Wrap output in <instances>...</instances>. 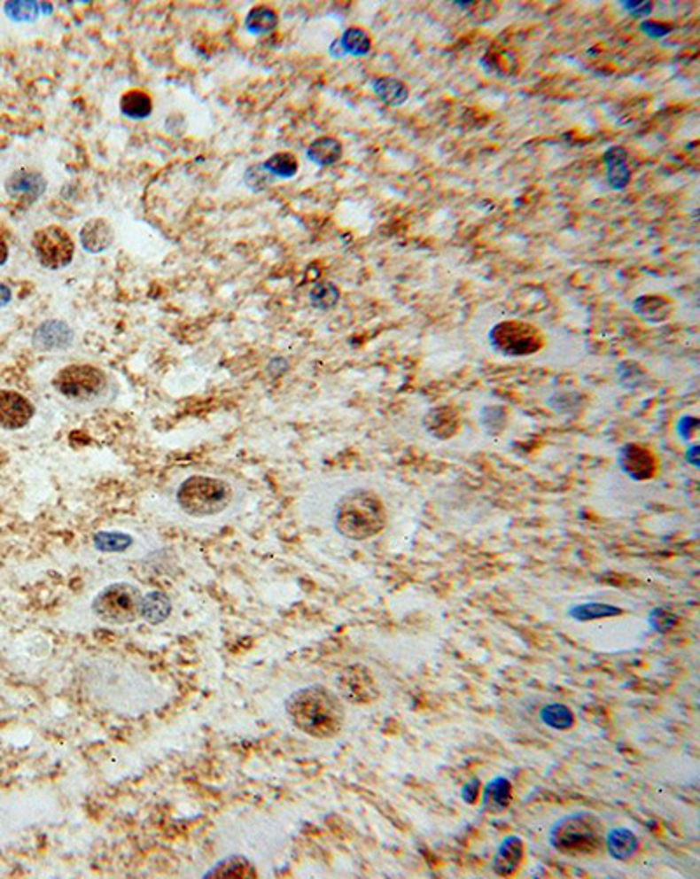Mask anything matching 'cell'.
Masks as SVG:
<instances>
[{"label": "cell", "mask_w": 700, "mask_h": 879, "mask_svg": "<svg viewBox=\"0 0 700 879\" xmlns=\"http://www.w3.org/2000/svg\"><path fill=\"white\" fill-rule=\"evenodd\" d=\"M291 724L310 737L331 739L342 733L346 706L342 697L324 685H308L292 692L285 701Z\"/></svg>", "instance_id": "obj_1"}, {"label": "cell", "mask_w": 700, "mask_h": 879, "mask_svg": "<svg viewBox=\"0 0 700 879\" xmlns=\"http://www.w3.org/2000/svg\"><path fill=\"white\" fill-rule=\"evenodd\" d=\"M174 505L191 520H212L233 510L242 498L237 482L212 473H190L174 489Z\"/></svg>", "instance_id": "obj_2"}, {"label": "cell", "mask_w": 700, "mask_h": 879, "mask_svg": "<svg viewBox=\"0 0 700 879\" xmlns=\"http://www.w3.org/2000/svg\"><path fill=\"white\" fill-rule=\"evenodd\" d=\"M331 522L342 538L366 541L387 527V509L375 491L354 487L340 494L333 505Z\"/></svg>", "instance_id": "obj_3"}, {"label": "cell", "mask_w": 700, "mask_h": 879, "mask_svg": "<svg viewBox=\"0 0 700 879\" xmlns=\"http://www.w3.org/2000/svg\"><path fill=\"white\" fill-rule=\"evenodd\" d=\"M548 841L557 853L565 857H597L604 853L606 828L597 814L578 811L554 823L548 834Z\"/></svg>", "instance_id": "obj_4"}, {"label": "cell", "mask_w": 700, "mask_h": 879, "mask_svg": "<svg viewBox=\"0 0 700 879\" xmlns=\"http://www.w3.org/2000/svg\"><path fill=\"white\" fill-rule=\"evenodd\" d=\"M55 391L72 405L97 407L111 394V378L102 368L93 365H69L53 378Z\"/></svg>", "instance_id": "obj_5"}, {"label": "cell", "mask_w": 700, "mask_h": 879, "mask_svg": "<svg viewBox=\"0 0 700 879\" xmlns=\"http://www.w3.org/2000/svg\"><path fill=\"white\" fill-rule=\"evenodd\" d=\"M142 592L130 582L104 587L91 603L93 615L107 626H130L140 618Z\"/></svg>", "instance_id": "obj_6"}, {"label": "cell", "mask_w": 700, "mask_h": 879, "mask_svg": "<svg viewBox=\"0 0 700 879\" xmlns=\"http://www.w3.org/2000/svg\"><path fill=\"white\" fill-rule=\"evenodd\" d=\"M489 344L497 354L504 358H527L543 349L545 338L534 324L508 319L490 328Z\"/></svg>", "instance_id": "obj_7"}, {"label": "cell", "mask_w": 700, "mask_h": 879, "mask_svg": "<svg viewBox=\"0 0 700 879\" xmlns=\"http://www.w3.org/2000/svg\"><path fill=\"white\" fill-rule=\"evenodd\" d=\"M32 247L39 263L48 270H62L74 260L75 244L62 226L51 224L37 229L32 237Z\"/></svg>", "instance_id": "obj_8"}, {"label": "cell", "mask_w": 700, "mask_h": 879, "mask_svg": "<svg viewBox=\"0 0 700 879\" xmlns=\"http://www.w3.org/2000/svg\"><path fill=\"white\" fill-rule=\"evenodd\" d=\"M337 688L342 699L355 706H368L380 697V688L371 671L362 664H352L337 678Z\"/></svg>", "instance_id": "obj_9"}, {"label": "cell", "mask_w": 700, "mask_h": 879, "mask_svg": "<svg viewBox=\"0 0 700 879\" xmlns=\"http://www.w3.org/2000/svg\"><path fill=\"white\" fill-rule=\"evenodd\" d=\"M34 416L35 407L25 394L12 389H0V430H23L32 423Z\"/></svg>", "instance_id": "obj_10"}, {"label": "cell", "mask_w": 700, "mask_h": 879, "mask_svg": "<svg viewBox=\"0 0 700 879\" xmlns=\"http://www.w3.org/2000/svg\"><path fill=\"white\" fill-rule=\"evenodd\" d=\"M617 461L620 470L634 482L651 480L658 470V459L648 447L641 443L624 445L618 452Z\"/></svg>", "instance_id": "obj_11"}, {"label": "cell", "mask_w": 700, "mask_h": 879, "mask_svg": "<svg viewBox=\"0 0 700 879\" xmlns=\"http://www.w3.org/2000/svg\"><path fill=\"white\" fill-rule=\"evenodd\" d=\"M75 333L66 321L50 319L39 324L32 335V344L41 353L66 351L74 344Z\"/></svg>", "instance_id": "obj_12"}, {"label": "cell", "mask_w": 700, "mask_h": 879, "mask_svg": "<svg viewBox=\"0 0 700 879\" xmlns=\"http://www.w3.org/2000/svg\"><path fill=\"white\" fill-rule=\"evenodd\" d=\"M46 186H48V183L43 177V174L28 170V168L16 170L5 181L7 195L18 202H27V204H32L34 200H37L46 191Z\"/></svg>", "instance_id": "obj_13"}, {"label": "cell", "mask_w": 700, "mask_h": 879, "mask_svg": "<svg viewBox=\"0 0 700 879\" xmlns=\"http://www.w3.org/2000/svg\"><path fill=\"white\" fill-rule=\"evenodd\" d=\"M524 862V841L518 836H508L501 841L494 860H492V871L499 878H511L515 876Z\"/></svg>", "instance_id": "obj_14"}, {"label": "cell", "mask_w": 700, "mask_h": 879, "mask_svg": "<svg viewBox=\"0 0 700 879\" xmlns=\"http://www.w3.org/2000/svg\"><path fill=\"white\" fill-rule=\"evenodd\" d=\"M79 240H81V247L86 253L100 254L114 244V229L109 221L104 218H93L86 221L84 226L81 228Z\"/></svg>", "instance_id": "obj_15"}, {"label": "cell", "mask_w": 700, "mask_h": 879, "mask_svg": "<svg viewBox=\"0 0 700 879\" xmlns=\"http://www.w3.org/2000/svg\"><path fill=\"white\" fill-rule=\"evenodd\" d=\"M603 163L606 167L608 184L617 191H624L629 186L630 179H632V172L629 168V151L626 147L611 146L604 151Z\"/></svg>", "instance_id": "obj_16"}, {"label": "cell", "mask_w": 700, "mask_h": 879, "mask_svg": "<svg viewBox=\"0 0 700 879\" xmlns=\"http://www.w3.org/2000/svg\"><path fill=\"white\" fill-rule=\"evenodd\" d=\"M459 414L448 407L441 405L436 408H431L425 417H424V430L432 437V439L445 440L452 439L459 432Z\"/></svg>", "instance_id": "obj_17"}, {"label": "cell", "mask_w": 700, "mask_h": 879, "mask_svg": "<svg viewBox=\"0 0 700 879\" xmlns=\"http://www.w3.org/2000/svg\"><path fill=\"white\" fill-rule=\"evenodd\" d=\"M513 801V789L508 778L495 776L482 790V811L487 814H499L506 811Z\"/></svg>", "instance_id": "obj_18"}, {"label": "cell", "mask_w": 700, "mask_h": 879, "mask_svg": "<svg viewBox=\"0 0 700 879\" xmlns=\"http://www.w3.org/2000/svg\"><path fill=\"white\" fill-rule=\"evenodd\" d=\"M632 308L637 317L649 324L664 323L673 314V303L658 294H642L632 301Z\"/></svg>", "instance_id": "obj_19"}, {"label": "cell", "mask_w": 700, "mask_h": 879, "mask_svg": "<svg viewBox=\"0 0 700 879\" xmlns=\"http://www.w3.org/2000/svg\"><path fill=\"white\" fill-rule=\"evenodd\" d=\"M637 850H639V839L630 828L618 827L606 832L604 852H608L615 860L627 862L637 853Z\"/></svg>", "instance_id": "obj_20"}, {"label": "cell", "mask_w": 700, "mask_h": 879, "mask_svg": "<svg viewBox=\"0 0 700 879\" xmlns=\"http://www.w3.org/2000/svg\"><path fill=\"white\" fill-rule=\"evenodd\" d=\"M172 615V599L161 590H151L142 594L140 618L151 626H159Z\"/></svg>", "instance_id": "obj_21"}, {"label": "cell", "mask_w": 700, "mask_h": 879, "mask_svg": "<svg viewBox=\"0 0 700 879\" xmlns=\"http://www.w3.org/2000/svg\"><path fill=\"white\" fill-rule=\"evenodd\" d=\"M371 88L375 91V95L389 107H400L403 105L408 97H410V91H408V86L398 79V77H391V75H382V77H375L371 81Z\"/></svg>", "instance_id": "obj_22"}, {"label": "cell", "mask_w": 700, "mask_h": 879, "mask_svg": "<svg viewBox=\"0 0 700 879\" xmlns=\"http://www.w3.org/2000/svg\"><path fill=\"white\" fill-rule=\"evenodd\" d=\"M258 871L253 866V862L242 855L228 857L219 860L212 869L207 871L206 878H256Z\"/></svg>", "instance_id": "obj_23"}, {"label": "cell", "mask_w": 700, "mask_h": 879, "mask_svg": "<svg viewBox=\"0 0 700 879\" xmlns=\"http://www.w3.org/2000/svg\"><path fill=\"white\" fill-rule=\"evenodd\" d=\"M624 610L620 606L610 604V603H599V601H588V603H579L569 608L567 615L574 622H594V620H603V618H611L622 615Z\"/></svg>", "instance_id": "obj_24"}, {"label": "cell", "mask_w": 700, "mask_h": 879, "mask_svg": "<svg viewBox=\"0 0 700 879\" xmlns=\"http://www.w3.org/2000/svg\"><path fill=\"white\" fill-rule=\"evenodd\" d=\"M307 156L315 165L331 167V165H335V163H338L342 159V156H344V146L335 137H319V139H315L308 146Z\"/></svg>", "instance_id": "obj_25"}, {"label": "cell", "mask_w": 700, "mask_h": 879, "mask_svg": "<svg viewBox=\"0 0 700 879\" xmlns=\"http://www.w3.org/2000/svg\"><path fill=\"white\" fill-rule=\"evenodd\" d=\"M91 543L93 548L102 554H125L136 545V540L127 533L100 531L93 534Z\"/></svg>", "instance_id": "obj_26"}, {"label": "cell", "mask_w": 700, "mask_h": 879, "mask_svg": "<svg viewBox=\"0 0 700 879\" xmlns=\"http://www.w3.org/2000/svg\"><path fill=\"white\" fill-rule=\"evenodd\" d=\"M120 109L130 120H145L152 113V98L142 89H130L121 97Z\"/></svg>", "instance_id": "obj_27"}, {"label": "cell", "mask_w": 700, "mask_h": 879, "mask_svg": "<svg viewBox=\"0 0 700 879\" xmlns=\"http://www.w3.org/2000/svg\"><path fill=\"white\" fill-rule=\"evenodd\" d=\"M540 720L554 731H569L574 726L576 717L569 706L560 703H550L541 706Z\"/></svg>", "instance_id": "obj_28"}, {"label": "cell", "mask_w": 700, "mask_h": 879, "mask_svg": "<svg viewBox=\"0 0 700 879\" xmlns=\"http://www.w3.org/2000/svg\"><path fill=\"white\" fill-rule=\"evenodd\" d=\"M337 46L342 51L340 55L364 57L371 51V37L368 35L366 30H362L359 27H350L342 34Z\"/></svg>", "instance_id": "obj_29"}, {"label": "cell", "mask_w": 700, "mask_h": 879, "mask_svg": "<svg viewBox=\"0 0 700 879\" xmlns=\"http://www.w3.org/2000/svg\"><path fill=\"white\" fill-rule=\"evenodd\" d=\"M585 403V396L579 394L578 391L572 389H560L556 391L548 400L547 405L560 416H572L578 410H581Z\"/></svg>", "instance_id": "obj_30"}, {"label": "cell", "mask_w": 700, "mask_h": 879, "mask_svg": "<svg viewBox=\"0 0 700 879\" xmlns=\"http://www.w3.org/2000/svg\"><path fill=\"white\" fill-rule=\"evenodd\" d=\"M340 296V290L333 283H317L308 292V301L315 310L328 312L338 305Z\"/></svg>", "instance_id": "obj_31"}, {"label": "cell", "mask_w": 700, "mask_h": 879, "mask_svg": "<svg viewBox=\"0 0 700 879\" xmlns=\"http://www.w3.org/2000/svg\"><path fill=\"white\" fill-rule=\"evenodd\" d=\"M508 424V410L502 405H486L480 412V426L487 437H499Z\"/></svg>", "instance_id": "obj_32"}, {"label": "cell", "mask_w": 700, "mask_h": 879, "mask_svg": "<svg viewBox=\"0 0 700 879\" xmlns=\"http://www.w3.org/2000/svg\"><path fill=\"white\" fill-rule=\"evenodd\" d=\"M277 23H279V19H277L276 11H272L270 7H265V5L254 7L245 18V28L256 35L272 32L277 27Z\"/></svg>", "instance_id": "obj_33"}, {"label": "cell", "mask_w": 700, "mask_h": 879, "mask_svg": "<svg viewBox=\"0 0 700 879\" xmlns=\"http://www.w3.org/2000/svg\"><path fill=\"white\" fill-rule=\"evenodd\" d=\"M263 168L277 177H284V179H289V177H294L298 174V168H299V163L296 159L294 154L291 152H277L274 156H270L265 163H263Z\"/></svg>", "instance_id": "obj_34"}, {"label": "cell", "mask_w": 700, "mask_h": 879, "mask_svg": "<svg viewBox=\"0 0 700 879\" xmlns=\"http://www.w3.org/2000/svg\"><path fill=\"white\" fill-rule=\"evenodd\" d=\"M648 622L655 633H667L678 626V617L664 608H655L649 613Z\"/></svg>", "instance_id": "obj_35"}, {"label": "cell", "mask_w": 700, "mask_h": 879, "mask_svg": "<svg viewBox=\"0 0 700 879\" xmlns=\"http://www.w3.org/2000/svg\"><path fill=\"white\" fill-rule=\"evenodd\" d=\"M617 373L620 384L626 387H635L644 380V368L639 367L635 362H622Z\"/></svg>", "instance_id": "obj_36"}, {"label": "cell", "mask_w": 700, "mask_h": 879, "mask_svg": "<svg viewBox=\"0 0 700 879\" xmlns=\"http://www.w3.org/2000/svg\"><path fill=\"white\" fill-rule=\"evenodd\" d=\"M620 4L629 12L630 16H634L637 19H646L651 14V11H653V2L651 0H624Z\"/></svg>", "instance_id": "obj_37"}, {"label": "cell", "mask_w": 700, "mask_h": 879, "mask_svg": "<svg viewBox=\"0 0 700 879\" xmlns=\"http://www.w3.org/2000/svg\"><path fill=\"white\" fill-rule=\"evenodd\" d=\"M639 28H641V32H644L651 39H664L673 32V25L658 23V21H651V19H642Z\"/></svg>", "instance_id": "obj_38"}, {"label": "cell", "mask_w": 700, "mask_h": 879, "mask_svg": "<svg viewBox=\"0 0 700 879\" xmlns=\"http://www.w3.org/2000/svg\"><path fill=\"white\" fill-rule=\"evenodd\" d=\"M480 792H482V783H480V780H478V778H473V780H470V782L463 787V790H461V799H463L468 806H473V805L478 801Z\"/></svg>", "instance_id": "obj_39"}, {"label": "cell", "mask_w": 700, "mask_h": 879, "mask_svg": "<svg viewBox=\"0 0 700 879\" xmlns=\"http://www.w3.org/2000/svg\"><path fill=\"white\" fill-rule=\"evenodd\" d=\"M690 430H694V432L699 430V419L697 417H692V416H687L678 424V432H680L681 439L690 440V435H688Z\"/></svg>", "instance_id": "obj_40"}, {"label": "cell", "mask_w": 700, "mask_h": 879, "mask_svg": "<svg viewBox=\"0 0 700 879\" xmlns=\"http://www.w3.org/2000/svg\"><path fill=\"white\" fill-rule=\"evenodd\" d=\"M697 455H699V447H697V445H692V447L688 448V452H687V461H688L690 464H694L696 468L699 466V461H697Z\"/></svg>", "instance_id": "obj_41"}, {"label": "cell", "mask_w": 700, "mask_h": 879, "mask_svg": "<svg viewBox=\"0 0 700 879\" xmlns=\"http://www.w3.org/2000/svg\"><path fill=\"white\" fill-rule=\"evenodd\" d=\"M11 301V290L5 284H0V305H5Z\"/></svg>", "instance_id": "obj_42"}, {"label": "cell", "mask_w": 700, "mask_h": 879, "mask_svg": "<svg viewBox=\"0 0 700 879\" xmlns=\"http://www.w3.org/2000/svg\"><path fill=\"white\" fill-rule=\"evenodd\" d=\"M7 258H9V247L4 240H0V267L7 261Z\"/></svg>", "instance_id": "obj_43"}]
</instances>
